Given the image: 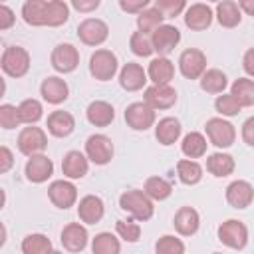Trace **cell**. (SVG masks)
<instances>
[{
	"label": "cell",
	"instance_id": "1",
	"mask_svg": "<svg viewBox=\"0 0 254 254\" xmlns=\"http://www.w3.org/2000/svg\"><path fill=\"white\" fill-rule=\"evenodd\" d=\"M22 18L28 26L58 28L69 20V6L64 0H26L22 4Z\"/></svg>",
	"mask_w": 254,
	"mask_h": 254
},
{
	"label": "cell",
	"instance_id": "2",
	"mask_svg": "<svg viewBox=\"0 0 254 254\" xmlns=\"http://www.w3.org/2000/svg\"><path fill=\"white\" fill-rule=\"evenodd\" d=\"M119 206H121V210L129 212L131 218H135L139 222H145V220L153 218V212H155L153 198L145 190H139V189L125 190L119 196Z\"/></svg>",
	"mask_w": 254,
	"mask_h": 254
},
{
	"label": "cell",
	"instance_id": "3",
	"mask_svg": "<svg viewBox=\"0 0 254 254\" xmlns=\"http://www.w3.org/2000/svg\"><path fill=\"white\" fill-rule=\"evenodd\" d=\"M2 71L10 77H24L30 69V54L22 46H8L0 60Z\"/></svg>",
	"mask_w": 254,
	"mask_h": 254
},
{
	"label": "cell",
	"instance_id": "4",
	"mask_svg": "<svg viewBox=\"0 0 254 254\" xmlns=\"http://www.w3.org/2000/svg\"><path fill=\"white\" fill-rule=\"evenodd\" d=\"M117 56L111 50H95L89 58V73L97 79V81H109L113 79V75L117 73Z\"/></svg>",
	"mask_w": 254,
	"mask_h": 254
},
{
	"label": "cell",
	"instance_id": "5",
	"mask_svg": "<svg viewBox=\"0 0 254 254\" xmlns=\"http://www.w3.org/2000/svg\"><path fill=\"white\" fill-rule=\"evenodd\" d=\"M18 151L26 157H32V155H38V153H44L46 147H48V135L42 127H36V125H28L24 127L20 133H18Z\"/></svg>",
	"mask_w": 254,
	"mask_h": 254
},
{
	"label": "cell",
	"instance_id": "6",
	"mask_svg": "<svg viewBox=\"0 0 254 254\" xmlns=\"http://www.w3.org/2000/svg\"><path fill=\"white\" fill-rule=\"evenodd\" d=\"M204 131H206V137L208 141L218 147V149H228L234 139H236V129L230 121H226L224 117H212L206 121L204 125Z\"/></svg>",
	"mask_w": 254,
	"mask_h": 254
},
{
	"label": "cell",
	"instance_id": "7",
	"mask_svg": "<svg viewBox=\"0 0 254 254\" xmlns=\"http://www.w3.org/2000/svg\"><path fill=\"white\" fill-rule=\"evenodd\" d=\"M218 240L232 250H242L248 244V228L242 220L228 218L218 226Z\"/></svg>",
	"mask_w": 254,
	"mask_h": 254
},
{
	"label": "cell",
	"instance_id": "8",
	"mask_svg": "<svg viewBox=\"0 0 254 254\" xmlns=\"http://www.w3.org/2000/svg\"><path fill=\"white\" fill-rule=\"evenodd\" d=\"M125 123L133 131H147L155 125V109L147 101H135L125 109Z\"/></svg>",
	"mask_w": 254,
	"mask_h": 254
},
{
	"label": "cell",
	"instance_id": "9",
	"mask_svg": "<svg viewBox=\"0 0 254 254\" xmlns=\"http://www.w3.org/2000/svg\"><path fill=\"white\" fill-rule=\"evenodd\" d=\"M85 155L93 165H107L113 159V143L107 135L95 133L85 141Z\"/></svg>",
	"mask_w": 254,
	"mask_h": 254
},
{
	"label": "cell",
	"instance_id": "10",
	"mask_svg": "<svg viewBox=\"0 0 254 254\" xmlns=\"http://www.w3.org/2000/svg\"><path fill=\"white\" fill-rule=\"evenodd\" d=\"M77 38L85 46H101L109 38V26L99 18H85L77 26Z\"/></svg>",
	"mask_w": 254,
	"mask_h": 254
},
{
	"label": "cell",
	"instance_id": "11",
	"mask_svg": "<svg viewBox=\"0 0 254 254\" xmlns=\"http://www.w3.org/2000/svg\"><path fill=\"white\" fill-rule=\"evenodd\" d=\"M179 69L187 79H200L206 71V56L196 48H189L179 56Z\"/></svg>",
	"mask_w": 254,
	"mask_h": 254
},
{
	"label": "cell",
	"instance_id": "12",
	"mask_svg": "<svg viewBox=\"0 0 254 254\" xmlns=\"http://www.w3.org/2000/svg\"><path fill=\"white\" fill-rule=\"evenodd\" d=\"M143 101H147L155 111L157 109H171L177 103V89L169 83H153L145 89Z\"/></svg>",
	"mask_w": 254,
	"mask_h": 254
},
{
	"label": "cell",
	"instance_id": "13",
	"mask_svg": "<svg viewBox=\"0 0 254 254\" xmlns=\"http://www.w3.org/2000/svg\"><path fill=\"white\" fill-rule=\"evenodd\" d=\"M48 198L52 200L54 206H58L62 210H67L77 200V189H75L73 183H69L65 179H60V181H54L48 187Z\"/></svg>",
	"mask_w": 254,
	"mask_h": 254
},
{
	"label": "cell",
	"instance_id": "14",
	"mask_svg": "<svg viewBox=\"0 0 254 254\" xmlns=\"http://www.w3.org/2000/svg\"><path fill=\"white\" fill-rule=\"evenodd\" d=\"M52 67L60 73H71L79 65V52L71 44H58L50 56Z\"/></svg>",
	"mask_w": 254,
	"mask_h": 254
},
{
	"label": "cell",
	"instance_id": "15",
	"mask_svg": "<svg viewBox=\"0 0 254 254\" xmlns=\"http://www.w3.org/2000/svg\"><path fill=\"white\" fill-rule=\"evenodd\" d=\"M151 40H153V48L159 56H169L177 44L181 42V32L177 26H171V24H161L153 34H151Z\"/></svg>",
	"mask_w": 254,
	"mask_h": 254
},
{
	"label": "cell",
	"instance_id": "16",
	"mask_svg": "<svg viewBox=\"0 0 254 254\" xmlns=\"http://www.w3.org/2000/svg\"><path fill=\"white\" fill-rule=\"evenodd\" d=\"M24 173H26V179L30 183L40 185V183H46L54 175V163L44 153H38V155L28 157L26 167H24Z\"/></svg>",
	"mask_w": 254,
	"mask_h": 254
},
{
	"label": "cell",
	"instance_id": "17",
	"mask_svg": "<svg viewBox=\"0 0 254 254\" xmlns=\"http://www.w3.org/2000/svg\"><path fill=\"white\" fill-rule=\"evenodd\" d=\"M212 18H214L212 8L208 4L196 2V4H190L185 12V26L192 32H202V30L210 28Z\"/></svg>",
	"mask_w": 254,
	"mask_h": 254
},
{
	"label": "cell",
	"instance_id": "18",
	"mask_svg": "<svg viewBox=\"0 0 254 254\" xmlns=\"http://www.w3.org/2000/svg\"><path fill=\"white\" fill-rule=\"evenodd\" d=\"M254 200V189L248 181H232L228 187H226V202L232 206V208H248Z\"/></svg>",
	"mask_w": 254,
	"mask_h": 254
},
{
	"label": "cell",
	"instance_id": "19",
	"mask_svg": "<svg viewBox=\"0 0 254 254\" xmlns=\"http://www.w3.org/2000/svg\"><path fill=\"white\" fill-rule=\"evenodd\" d=\"M87 238H89V236H87V228H85L83 224H79V222H69V224H65L64 230H62V236H60L62 246H64L67 252H81V250H85Z\"/></svg>",
	"mask_w": 254,
	"mask_h": 254
},
{
	"label": "cell",
	"instance_id": "20",
	"mask_svg": "<svg viewBox=\"0 0 254 254\" xmlns=\"http://www.w3.org/2000/svg\"><path fill=\"white\" fill-rule=\"evenodd\" d=\"M147 71L143 69V65L135 64V62H127L121 71H119V85L125 91H139L145 87L147 83Z\"/></svg>",
	"mask_w": 254,
	"mask_h": 254
},
{
	"label": "cell",
	"instance_id": "21",
	"mask_svg": "<svg viewBox=\"0 0 254 254\" xmlns=\"http://www.w3.org/2000/svg\"><path fill=\"white\" fill-rule=\"evenodd\" d=\"M40 95H42L44 101H48V103H52V105H60V103H64V101L67 99L69 87H67V83H65L62 77L50 75V77H46V79L42 81V85H40Z\"/></svg>",
	"mask_w": 254,
	"mask_h": 254
},
{
	"label": "cell",
	"instance_id": "22",
	"mask_svg": "<svg viewBox=\"0 0 254 254\" xmlns=\"http://www.w3.org/2000/svg\"><path fill=\"white\" fill-rule=\"evenodd\" d=\"M105 214V204L97 194H85L77 204V216L85 224H97Z\"/></svg>",
	"mask_w": 254,
	"mask_h": 254
},
{
	"label": "cell",
	"instance_id": "23",
	"mask_svg": "<svg viewBox=\"0 0 254 254\" xmlns=\"http://www.w3.org/2000/svg\"><path fill=\"white\" fill-rule=\"evenodd\" d=\"M89 169V159L81 151H67L62 161V173L67 179H83Z\"/></svg>",
	"mask_w": 254,
	"mask_h": 254
},
{
	"label": "cell",
	"instance_id": "24",
	"mask_svg": "<svg viewBox=\"0 0 254 254\" xmlns=\"http://www.w3.org/2000/svg\"><path fill=\"white\" fill-rule=\"evenodd\" d=\"M173 224L181 236H192L200 226V216L192 206H181L173 218Z\"/></svg>",
	"mask_w": 254,
	"mask_h": 254
},
{
	"label": "cell",
	"instance_id": "25",
	"mask_svg": "<svg viewBox=\"0 0 254 254\" xmlns=\"http://www.w3.org/2000/svg\"><path fill=\"white\" fill-rule=\"evenodd\" d=\"M85 117H87V121H89L91 125H95V127H107V125H111V121L115 119V109H113L111 103H107V101H103V99H95V101H91V103L87 105Z\"/></svg>",
	"mask_w": 254,
	"mask_h": 254
},
{
	"label": "cell",
	"instance_id": "26",
	"mask_svg": "<svg viewBox=\"0 0 254 254\" xmlns=\"http://www.w3.org/2000/svg\"><path fill=\"white\" fill-rule=\"evenodd\" d=\"M46 127H48L50 135L62 139V137H67V135L73 133V129H75V119H73L71 113L58 109V111H52V113L48 115Z\"/></svg>",
	"mask_w": 254,
	"mask_h": 254
},
{
	"label": "cell",
	"instance_id": "27",
	"mask_svg": "<svg viewBox=\"0 0 254 254\" xmlns=\"http://www.w3.org/2000/svg\"><path fill=\"white\" fill-rule=\"evenodd\" d=\"M181 131H183V127H181V121L177 117H163L155 125V137L165 147L177 143L179 137H181Z\"/></svg>",
	"mask_w": 254,
	"mask_h": 254
},
{
	"label": "cell",
	"instance_id": "28",
	"mask_svg": "<svg viewBox=\"0 0 254 254\" xmlns=\"http://www.w3.org/2000/svg\"><path fill=\"white\" fill-rule=\"evenodd\" d=\"M147 75L153 83H171V79L175 77V65L167 56H159L151 60Z\"/></svg>",
	"mask_w": 254,
	"mask_h": 254
},
{
	"label": "cell",
	"instance_id": "29",
	"mask_svg": "<svg viewBox=\"0 0 254 254\" xmlns=\"http://www.w3.org/2000/svg\"><path fill=\"white\" fill-rule=\"evenodd\" d=\"M216 20L222 28H236L242 22V10L234 0H220L216 6Z\"/></svg>",
	"mask_w": 254,
	"mask_h": 254
},
{
	"label": "cell",
	"instance_id": "30",
	"mask_svg": "<svg viewBox=\"0 0 254 254\" xmlns=\"http://www.w3.org/2000/svg\"><path fill=\"white\" fill-rule=\"evenodd\" d=\"M234 169H236V163L228 153H212L206 157V171L212 177H228L234 173Z\"/></svg>",
	"mask_w": 254,
	"mask_h": 254
},
{
	"label": "cell",
	"instance_id": "31",
	"mask_svg": "<svg viewBox=\"0 0 254 254\" xmlns=\"http://www.w3.org/2000/svg\"><path fill=\"white\" fill-rule=\"evenodd\" d=\"M206 139H204V135L202 133H198V131H190V133H187L185 137H183V143H181V151H183V155H187L189 159H198V157H202L204 153H206Z\"/></svg>",
	"mask_w": 254,
	"mask_h": 254
},
{
	"label": "cell",
	"instance_id": "32",
	"mask_svg": "<svg viewBox=\"0 0 254 254\" xmlns=\"http://www.w3.org/2000/svg\"><path fill=\"white\" fill-rule=\"evenodd\" d=\"M226 85H228V79H226L224 71H220V69H214V67H212V69H206V71L200 75V87H202V91H206V93H212V95L224 93Z\"/></svg>",
	"mask_w": 254,
	"mask_h": 254
},
{
	"label": "cell",
	"instance_id": "33",
	"mask_svg": "<svg viewBox=\"0 0 254 254\" xmlns=\"http://www.w3.org/2000/svg\"><path fill=\"white\" fill-rule=\"evenodd\" d=\"M177 175L183 185H196L202 179V167L194 159H181L177 163Z\"/></svg>",
	"mask_w": 254,
	"mask_h": 254
},
{
	"label": "cell",
	"instance_id": "34",
	"mask_svg": "<svg viewBox=\"0 0 254 254\" xmlns=\"http://www.w3.org/2000/svg\"><path fill=\"white\" fill-rule=\"evenodd\" d=\"M230 93L236 97V101L242 107H252L254 105V81L248 77H238L230 85Z\"/></svg>",
	"mask_w": 254,
	"mask_h": 254
},
{
	"label": "cell",
	"instance_id": "35",
	"mask_svg": "<svg viewBox=\"0 0 254 254\" xmlns=\"http://www.w3.org/2000/svg\"><path fill=\"white\" fill-rule=\"evenodd\" d=\"M22 252L24 254H48L54 250L50 238L46 234H40V232H34V234H28L22 244H20Z\"/></svg>",
	"mask_w": 254,
	"mask_h": 254
},
{
	"label": "cell",
	"instance_id": "36",
	"mask_svg": "<svg viewBox=\"0 0 254 254\" xmlns=\"http://www.w3.org/2000/svg\"><path fill=\"white\" fill-rule=\"evenodd\" d=\"M143 190L153 198V200H165L173 192V185L163 179V177H149L143 185Z\"/></svg>",
	"mask_w": 254,
	"mask_h": 254
},
{
	"label": "cell",
	"instance_id": "37",
	"mask_svg": "<svg viewBox=\"0 0 254 254\" xmlns=\"http://www.w3.org/2000/svg\"><path fill=\"white\" fill-rule=\"evenodd\" d=\"M91 250L93 254H119L121 242L111 232H99L91 240Z\"/></svg>",
	"mask_w": 254,
	"mask_h": 254
},
{
	"label": "cell",
	"instance_id": "38",
	"mask_svg": "<svg viewBox=\"0 0 254 254\" xmlns=\"http://www.w3.org/2000/svg\"><path fill=\"white\" fill-rule=\"evenodd\" d=\"M129 48H131V52H133L135 56H139V58H149V56L155 52L151 34L141 32V30H137V32L131 34V38H129Z\"/></svg>",
	"mask_w": 254,
	"mask_h": 254
},
{
	"label": "cell",
	"instance_id": "39",
	"mask_svg": "<svg viewBox=\"0 0 254 254\" xmlns=\"http://www.w3.org/2000/svg\"><path fill=\"white\" fill-rule=\"evenodd\" d=\"M18 113H20V119L22 123L26 125H36L40 119H42V113H44V107L38 99H24L20 105H18Z\"/></svg>",
	"mask_w": 254,
	"mask_h": 254
},
{
	"label": "cell",
	"instance_id": "40",
	"mask_svg": "<svg viewBox=\"0 0 254 254\" xmlns=\"http://www.w3.org/2000/svg\"><path fill=\"white\" fill-rule=\"evenodd\" d=\"M163 14L153 6V8H145L143 12H139L137 16V28L141 32H147V34H153L161 24H163Z\"/></svg>",
	"mask_w": 254,
	"mask_h": 254
},
{
	"label": "cell",
	"instance_id": "41",
	"mask_svg": "<svg viewBox=\"0 0 254 254\" xmlns=\"http://www.w3.org/2000/svg\"><path fill=\"white\" fill-rule=\"evenodd\" d=\"M214 109L222 115V117H234L240 113L242 105L236 101V97L232 93H218V97L214 99Z\"/></svg>",
	"mask_w": 254,
	"mask_h": 254
},
{
	"label": "cell",
	"instance_id": "42",
	"mask_svg": "<svg viewBox=\"0 0 254 254\" xmlns=\"http://www.w3.org/2000/svg\"><path fill=\"white\" fill-rule=\"evenodd\" d=\"M115 230H117L119 238L125 240V242H137L139 236H141V226H139V220L135 222V218H131V220H117L115 222Z\"/></svg>",
	"mask_w": 254,
	"mask_h": 254
},
{
	"label": "cell",
	"instance_id": "43",
	"mask_svg": "<svg viewBox=\"0 0 254 254\" xmlns=\"http://www.w3.org/2000/svg\"><path fill=\"white\" fill-rule=\"evenodd\" d=\"M155 252L157 254H183L185 252V244L181 238L165 234L155 242Z\"/></svg>",
	"mask_w": 254,
	"mask_h": 254
},
{
	"label": "cell",
	"instance_id": "44",
	"mask_svg": "<svg viewBox=\"0 0 254 254\" xmlns=\"http://www.w3.org/2000/svg\"><path fill=\"white\" fill-rule=\"evenodd\" d=\"M155 8L163 14L165 20H169L177 18L187 8V0H155Z\"/></svg>",
	"mask_w": 254,
	"mask_h": 254
},
{
	"label": "cell",
	"instance_id": "45",
	"mask_svg": "<svg viewBox=\"0 0 254 254\" xmlns=\"http://www.w3.org/2000/svg\"><path fill=\"white\" fill-rule=\"evenodd\" d=\"M0 125H2V129H14V127L22 125V119H20L16 105H10V103L0 105Z\"/></svg>",
	"mask_w": 254,
	"mask_h": 254
},
{
	"label": "cell",
	"instance_id": "46",
	"mask_svg": "<svg viewBox=\"0 0 254 254\" xmlns=\"http://www.w3.org/2000/svg\"><path fill=\"white\" fill-rule=\"evenodd\" d=\"M151 0H119V8L127 14H139L149 6Z\"/></svg>",
	"mask_w": 254,
	"mask_h": 254
},
{
	"label": "cell",
	"instance_id": "47",
	"mask_svg": "<svg viewBox=\"0 0 254 254\" xmlns=\"http://www.w3.org/2000/svg\"><path fill=\"white\" fill-rule=\"evenodd\" d=\"M69 2H71L73 10H77V12H81V14L93 12V10H97L99 4H101V0H69Z\"/></svg>",
	"mask_w": 254,
	"mask_h": 254
},
{
	"label": "cell",
	"instance_id": "48",
	"mask_svg": "<svg viewBox=\"0 0 254 254\" xmlns=\"http://www.w3.org/2000/svg\"><path fill=\"white\" fill-rule=\"evenodd\" d=\"M12 165H14V155H12V151H10L6 145H2V147H0V173H8V171L12 169Z\"/></svg>",
	"mask_w": 254,
	"mask_h": 254
},
{
	"label": "cell",
	"instance_id": "49",
	"mask_svg": "<svg viewBox=\"0 0 254 254\" xmlns=\"http://www.w3.org/2000/svg\"><path fill=\"white\" fill-rule=\"evenodd\" d=\"M14 22H16L14 12H12L6 4H2V6H0V30H8V28H12Z\"/></svg>",
	"mask_w": 254,
	"mask_h": 254
},
{
	"label": "cell",
	"instance_id": "50",
	"mask_svg": "<svg viewBox=\"0 0 254 254\" xmlns=\"http://www.w3.org/2000/svg\"><path fill=\"white\" fill-rule=\"evenodd\" d=\"M242 139L248 147H254V115L242 123Z\"/></svg>",
	"mask_w": 254,
	"mask_h": 254
},
{
	"label": "cell",
	"instance_id": "51",
	"mask_svg": "<svg viewBox=\"0 0 254 254\" xmlns=\"http://www.w3.org/2000/svg\"><path fill=\"white\" fill-rule=\"evenodd\" d=\"M242 67H244V71H246L250 77H254V48L246 50V54H244V58H242Z\"/></svg>",
	"mask_w": 254,
	"mask_h": 254
},
{
	"label": "cell",
	"instance_id": "52",
	"mask_svg": "<svg viewBox=\"0 0 254 254\" xmlns=\"http://www.w3.org/2000/svg\"><path fill=\"white\" fill-rule=\"evenodd\" d=\"M238 6L242 12H246L248 16L254 18V0H238Z\"/></svg>",
	"mask_w": 254,
	"mask_h": 254
},
{
	"label": "cell",
	"instance_id": "53",
	"mask_svg": "<svg viewBox=\"0 0 254 254\" xmlns=\"http://www.w3.org/2000/svg\"><path fill=\"white\" fill-rule=\"evenodd\" d=\"M208 2H220V0H208Z\"/></svg>",
	"mask_w": 254,
	"mask_h": 254
},
{
	"label": "cell",
	"instance_id": "54",
	"mask_svg": "<svg viewBox=\"0 0 254 254\" xmlns=\"http://www.w3.org/2000/svg\"><path fill=\"white\" fill-rule=\"evenodd\" d=\"M2 2H4V0H2Z\"/></svg>",
	"mask_w": 254,
	"mask_h": 254
}]
</instances>
